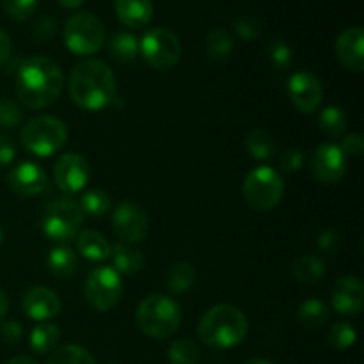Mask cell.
<instances>
[{
    "mask_svg": "<svg viewBox=\"0 0 364 364\" xmlns=\"http://www.w3.org/2000/svg\"><path fill=\"white\" fill-rule=\"evenodd\" d=\"M64 89V75L57 63L43 55L28 57L16 71V95L27 109H46Z\"/></svg>",
    "mask_w": 364,
    "mask_h": 364,
    "instance_id": "cell-1",
    "label": "cell"
},
{
    "mask_svg": "<svg viewBox=\"0 0 364 364\" xmlns=\"http://www.w3.org/2000/svg\"><path fill=\"white\" fill-rule=\"evenodd\" d=\"M70 96L84 110H103L117 100V85L112 70L103 60L85 59L70 75Z\"/></svg>",
    "mask_w": 364,
    "mask_h": 364,
    "instance_id": "cell-2",
    "label": "cell"
},
{
    "mask_svg": "<svg viewBox=\"0 0 364 364\" xmlns=\"http://www.w3.org/2000/svg\"><path fill=\"white\" fill-rule=\"evenodd\" d=\"M247 331V318L240 309L231 304H219L201 316L198 336L208 347L231 348L245 340Z\"/></svg>",
    "mask_w": 364,
    "mask_h": 364,
    "instance_id": "cell-3",
    "label": "cell"
},
{
    "mask_svg": "<svg viewBox=\"0 0 364 364\" xmlns=\"http://www.w3.org/2000/svg\"><path fill=\"white\" fill-rule=\"evenodd\" d=\"M135 322L142 334L155 340L173 336L181 322V308L173 297L155 294L139 304Z\"/></svg>",
    "mask_w": 364,
    "mask_h": 364,
    "instance_id": "cell-4",
    "label": "cell"
},
{
    "mask_svg": "<svg viewBox=\"0 0 364 364\" xmlns=\"http://www.w3.org/2000/svg\"><path fill=\"white\" fill-rule=\"evenodd\" d=\"M82 224L84 213L78 208V203L71 198H57L50 201L39 220L43 235L59 245H68L75 240Z\"/></svg>",
    "mask_w": 364,
    "mask_h": 364,
    "instance_id": "cell-5",
    "label": "cell"
},
{
    "mask_svg": "<svg viewBox=\"0 0 364 364\" xmlns=\"http://www.w3.org/2000/svg\"><path fill=\"white\" fill-rule=\"evenodd\" d=\"M20 139L28 153L46 159L66 144L68 128L59 117L43 114L25 123Z\"/></svg>",
    "mask_w": 364,
    "mask_h": 364,
    "instance_id": "cell-6",
    "label": "cell"
},
{
    "mask_svg": "<svg viewBox=\"0 0 364 364\" xmlns=\"http://www.w3.org/2000/svg\"><path fill=\"white\" fill-rule=\"evenodd\" d=\"M242 194L245 203L256 212H270L281 203L284 183L281 174L269 166H258L244 178Z\"/></svg>",
    "mask_w": 364,
    "mask_h": 364,
    "instance_id": "cell-7",
    "label": "cell"
},
{
    "mask_svg": "<svg viewBox=\"0 0 364 364\" xmlns=\"http://www.w3.org/2000/svg\"><path fill=\"white\" fill-rule=\"evenodd\" d=\"M105 43V27L91 13H77L64 25V45L75 55H92Z\"/></svg>",
    "mask_w": 364,
    "mask_h": 364,
    "instance_id": "cell-8",
    "label": "cell"
},
{
    "mask_svg": "<svg viewBox=\"0 0 364 364\" xmlns=\"http://www.w3.org/2000/svg\"><path fill=\"white\" fill-rule=\"evenodd\" d=\"M139 53L153 70L166 71L178 64L181 57V43L173 31L155 27L146 32L139 41Z\"/></svg>",
    "mask_w": 364,
    "mask_h": 364,
    "instance_id": "cell-9",
    "label": "cell"
},
{
    "mask_svg": "<svg viewBox=\"0 0 364 364\" xmlns=\"http://www.w3.org/2000/svg\"><path fill=\"white\" fill-rule=\"evenodd\" d=\"M123 295V281L112 267H96L89 272L84 284V297L92 309L110 311Z\"/></svg>",
    "mask_w": 364,
    "mask_h": 364,
    "instance_id": "cell-10",
    "label": "cell"
},
{
    "mask_svg": "<svg viewBox=\"0 0 364 364\" xmlns=\"http://www.w3.org/2000/svg\"><path fill=\"white\" fill-rule=\"evenodd\" d=\"M112 228L123 244H141L149 231V219L144 208L135 203H121L112 212Z\"/></svg>",
    "mask_w": 364,
    "mask_h": 364,
    "instance_id": "cell-11",
    "label": "cell"
},
{
    "mask_svg": "<svg viewBox=\"0 0 364 364\" xmlns=\"http://www.w3.org/2000/svg\"><path fill=\"white\" fill-rule=\"evenodd\" d=\"M91 180V166L80 153H66L53 167V181L66 194H77Z\"/></svg>",
    "mask_w": 364,
    "mask_h": 364,
    "instance_id": "cell-12",
    "label": "cell"
},
{
    "mask_svg": "<svg viewBox=\"0 0 364 364\" xmlns=\"http://www.w3.org/2000/svg\"><path fill=\"white\" fill-rule=\"evenodd\" d=\"M288 96L299 112L311 114L322 103L323 85L316 75L309 71H297L288 80Z\"/></svg>",
    "mask_w": 364,
    "mask_h": 364,
    "instance_id": "cell-13",
    "label": "cell"
},
{
    "mask_svg": "<svg viewBox=\"0 0 364 364\" xmlns=\"http://www.w3.org/2000/svg\"><path fill=\"white\" fill-rule=\"evenodd\" d=\"M311 171L320 183H338L347 173V156L341 153L340 146L322 144L313 153Z\"/></svg>",
    "mask_w": 364,
    "mask_h": 364,
    "instance_id": "cell-14",
    "label": "cell"
},
{
    "mask_svg": "<svg viewBox=\"0 0 364 364\" xmlns=\"http://www.w3.org/2000/svg\"><path fill=\"white\" fill-rule=\"evenodd\" d=\"M7 185L20 198H34L48 188V176L38 164L21 162L9 171Z\"/></svg>",
    "mask_w": 364,
    "mask_h": 364,
    "instance_id": "cell-15",
    "label": "cell"
},
{
    "mask_svg": "<svg viewBox=\"0 0 364 364\" xmlns=\"http://www.w3.org/2000/svg\"><path fill=\"white\" fill-rule=\"evenodd\" d=\"M331 301H333V308L340 315H359L364 306L363 281L355 276H345L338 279L331 290Z\"/></svg>",
    "mask_w": 364,
    "mask_h": 364,
    "instance_id": "cell-16",
    "label": "cell"
},
{
    "mask_svg": "<svg viewBox=\"0 0 364 364\" xmlns=\"http://www.w3.org/2000/svg\"><path fill=\"white\" fill-rule=\"evenodd\" d=\"M336 57L347 70L361 73L364 70V31L350 27L341 32L336 39Z\"/></svg>",
    "mask_w": 364,
    "mask_h": 364,
    "instance_id": "cell-17",
    "label": "cell"
},
{
    "mask_svg": "<svg viewBox=\"0 0 364 364\" xmlns=\"http://www.w3.org/2000/svg\"><path fill=\"white\" fill-rule=\"evenodd\" d=\"M21 306H23L25 315L36 322H45V320L53 318L60 313L59 295L45 287H36L28 290L23 295Z\"/></svg>",
    "mask_w": 364,
    "mask_h": 364,
    "instance_id": "cell-18",
    "label": "cell"
},
{
    "mask_svg": "<svg viewBox=\"0 0 364 364\" xmlns=\"http://www.w3.org/2000/svg\"><path fill=\"white\" fill-rule=\"evenodd\" d=\"M116 14L127 27L142 28L153 18V4L151 0H116Z\"/></svg>",
    "mask_w": 364,
    "mask_h": 364,
    "instance_id": "cell-19",
    "label": "cell"
},
{
    "mask_svg": "<svg viewBox=\"0 0 364 364\" xmlns=\"http://www.w3.org/2000/svg\"><path fill=\"white\" fill-rule=\"evenodd\" d=\"M110 259H112L114 265L112 269L117 274H124V276L141 272L142 267H144V256H142V252L128 244L110 245Z\"/></svg>",
    "mask_w": 364,
    "mask_h": 364,
    "instance_id": "cell-20",
    "label": "cell"
},
{
    "mask_svg": "<svg viewBox=\"0 0 364 364\" xmlns=\"http://www.w3.org/2000/svg\"><path fill=\"white\" fill-rule=\"evenodd\" d=\"M78 252L91 262H105L110 258V244L102 233L85 230L77 238Z\"/></svg>",
    "mask_w": 364,
    "mask_h": 364,
    "instance_id": "cell-21",
    "label": "cell"
},
{
    "mask_svg": "<svg viewBox=\"0 0 364 364\" xmlns=\"http://www.w3.org/2000/svg\"><path fill=\"white\" fill-rule=\"evenodd\" d=\"M326 262L315 255H304L291 265V274L301 284H315L326 277Z\"/></svg>",
    "mask_w": 364,
    "mask_h": 364,
    "instance_id": "cell-22",
    "label": "cell"
},
{
    "mask_svg": "<svg viewBox=\"0 0 364 364\" xmlns=\"http://www.w3.org/2000/svg\"><path fill=\"white\" fill-rule=\"evenodd\" d=\"M245 149L255 160H269L276 153V142L267 128H252L245 135Z\"/></svg>",
    "mask_w": 364,
    "mask_h": 364,
    "instance_id": "cell-23",
    "label": "cell"
},
{
    "mask_svg": "<svg viewBox=\"0 0 364 364\" xmlns=\"http://www.w3.org/2000/svg\"><path fill=\"white\" fill-rule=\"evenodd\" d=\"M196 283V269L188 262H178L166 272V288L173 295L185 294Z\"/></svg>",
    "mask_w": 364,
    "mask_h": 364,
    "instance_id": "cell-24",
    "label": "cell"
},
{
    "mask_svg": "<svg viewBox=\"0 0 364 364\" xmlns=\"http://www.w3.org/2000/svg\"><path fill=\"white\" fill-rule=\"evenodd\" d=\"M78 258L70 245H57L48 252V269L57 277H71L77 272Z\"/></svg>",
    "mask_w": 364,
    "mask_h": 364,
    "instance_id": "cell-25",
    "label": "cell"
},
{
    "mask_svg": "<svg viewBox=\"0 0 364 364\" xmlns=\"http://www.w3.org/2000/svg\"><path fill=\"white\" fill-rule=\"evenodd\" d=\"M231 52H233V39L226 28H212L206 36V57L213 63H226Z\"/></svg>",
    "mask_w": 364,
    "mask_h": 364,
    "instance_id": "cell-26",
    "label": "cell"
},
{
    "mask_svg": "<svg viewBox=\"0 0 364 364\" xmlns=\"http://www.w3.org/2000/svg\"><path fill=\"white\" fill-rule=\"evenodd\" d=\"M60 341V331L55 323L41 322L32 329L31 347L36 354H48L57 348Z\"/></svg>",
    "mask_w": 364,
    "mask_h": 364,
    "instance_id": "cell-27",
    "label": "cell"
},
{
    "mask_svg": "<svg viewBox=\"0 0 364 364\" xmlns=\"http://www.w3.org/2000/svg\"><path fill=\"white\" fill-rule=\"evenodd\" d=\"M297 320L308 329H322L329 322V308L318 299H309L299 306Z\"/></svg>",
    "mask_w": 364,
    "mask_h": 364,
    "instance_id": "cell-28",
    "label": "cell"
},
{
    "mask_svg": "<svg viewBox=\"0 0 364 364\" xmlns=\"http://www.w3.org/2000/svg\"><path fill=\"white\" fill-rule=\"evenodd\" d=\"M109 52L117 63H132L139 55V39L130 32H116L109 39Z\"/></svg>",
    "mask_w": 364,
    "mask_h": 364,
    "instance_id": "cell-29",
    "label": "cell"
},
{
    "mask_svg": "<svg viewBox=\"0 0 364 364\" xmlns=\"http://www.w3.org/2000/svg\"><path fill=\"white\" fill-rule=\"evenodd\" d=\"M318 124H320V130L331 139H338L345 134L347 130V114H345L343 109L340 107H327L320 112L318 116Z\"/></svg>",
    "mask_w": 364,
    "mask_h": 364,
    "instance_id": "cell-30",
    "label": "cell"
},
{
    "mask_svg": "<svg viewBox=\"0 0 364 364\" xmlns=\"http://www.w3.org/2000/svg\"><path fill=\"white\" fill-rule=\"evenodd\" d=\"M46 364H96L95 358L78 345H64L55 348Z\"/></svg>",
    "mask_w": 364,
    "mask_h": 364,
    "instance_id": "cell-31",
    "label": "cell"
},
{
    "mask_svg": "<svg viewBox=\"0 0 364 364\" xmlns=\"http://www.w3.org/2000/svg\"><path fill=\"white\" fill-rule=\"evenodd\" d=\"M78 208L82 210L84 215L103 217L110 210V196L107 192L100 191V188L89 191L80 198Z\"/></svg>",
    "mask_w": 364,
    "mask_h": 364,
    "instance_id": "cell-32",
    "label": "cell"
},
{
    "mask_svg": "<svg viewBox=\"0 0 364 364\" xmlns=\"http://www.w3.org/2000/svg\"><path fill=\"white\" fill-rule=\"evenodd\" d=\"M201 359V348L192 340H178L169 348L171 364H198Z\"/></svg>",
    "mask_w": 364,
    "mask_h": 364,
    "instance_id": "cell-33",
    "label": "cell"
},
{
    "mask_svg": "<svg viewBox=\"0 0 364 364\" xmlns=\"http://www.w3.org/2000/svg\"><path fill=\"white\" fill-rule=\"evenodd\" d=\"M355 341H358V333L352 323L338 322L331 327L329 343L338 350H347V348L354 347Z\"/></svg>",
    "mask_w": 364,
    "mask_h": 364,
    "instance_id": "cell-34",
    "label": "cell"
},
{
    "mask_svg": "<svg viewBox=\"0 0 364 364\" xmlns=\"http://www.w3.org/2000/svg\"><path fill=\"white\" fill-rule=\"evenodd\" d=\"M267 57L276 70L283 71L290 68L291 60H294V52H291L290 45L284 43L283 39H272L267 45Z\"/></svg>",
    "mask_w": 364,
    "mask_h": 364,
    "instance_id": "cell-35",
    "label": "cell"
},
{
    "mask_svg": "<svg viewBox=\"0 0 364 364\" xmlns=\"http://www.w3.org/2000/svg\"><path fill=\"white\" fill-rule=\"evenodd\" d=\"M235 32L238 34V38L244 39V41H252L259 36L262 32V21L255 16V14H242V16L235 18L233 21Z\"/></svg>",
    "mask_w": 364,
    "mask_h": 364,
    "instance_id": "cell-36",
    "label": "cell"
},
{
    "mask_svg": "<svg viewBox=\"0 0 364 364\" xmlns=\"http://www.w3.org/2000/svg\"><path fill=\"white\" fill-rule=\"evenodd\" d=\"M2 7L14 21H23L34 14L38 0H2Z\"/></svg>",
    "mask_w": 364,
    "mask_h": 364,
    "instance_id": "cell-37",
    "label": "cell"
},
{
    "mask_svg": "<svg viewBox=\"0 0 364 364\" xmlns=\"http://www.w3.org/2000/svg\"><path fill=\"white\" fill-rule=\"evenodd\" d=\"M21 123V109L9 98H0V128H16Z\"/></svg>",
    "mask_w": 364,
    "mask_h": 364,
    "instance_id": "cell-38",
    "label": "cell"
},
{
    "mask_svg": "<svg viewBox=\"0 0 364 364\" xmlns=\"http://www.w3.org/2000/svg\"><path fill=\"white\" fill-rule=\"evenodd\" d=\"M302 166H304V155L299 149L290 148L281 155L279 167L283 173H297Z\"/></svg>",
    "mask_w": 364,
    "mask_h": 364,
    "instance_id": "cell-39",
    "label": "cell"
},
{
    "mask_svg": "<svg viewBox=\"0 0 364 364\" xmlns=\"http://www.w3.org/2000/svg\"><path fill=\"white\" fill-rule=\"evenodd\" d=\"M340 149L347 159H359L364 151L363 137L359 134H350L348 137H345L343 144L340 146Z\"/></svg>",
    "mask_w": 364,
    "mask_h": 364,
    "instance_id": "cell-40",
    "label": "cell"
},
{
    "mask_svg": "<svg viewBox=\"0 0 364 364\" xmlns=\"http://www.w3.org/2000/svg\"><path fill=\"white\" fill-rule=\"evenodd\" d=\"M21 336H23V329L18 322H4L0 326V338H2L4 343L7 345H18L20 343Z\"/></svg>",
    "mask_w": 364,
    "mask_h": 364,
    "instance_id": "cell-41",
    "label": "cell"
},
{
    "mask_svg": "<svg viewBox=\"0 0 364 364\" xmlns=\"http://www.w3.org/2000/svg\"><path fill=\"white\" fill-rule=\"evenodd\" d=\"M55 34V20L50 16L39 18L34 23V38L39 41H48Z\"/></svg>",
    "mask_w": 364,
    "mask_h": 364,
    "instance_id": "cell-42",
    "label": "cell"
},
{
    "mask_svg": "<svg viewBox=\"0 0 364 364\" xmlns=\"http://www.w3.org/2000/svg\"><path fill=\"white\" fill-rule=\"evenodd\" d=\"M16 159V146L13 139L7 135H0V167H7Z\"/></svg>",
    "mask_w": 364,
    "mask_h": 364,
    "instance_id": "cell-43",
    "label": "cell"
},
{
    "mask_svg": "<svg viewBox=\"0 0 364 364\" xmlns=\"http://www.w3.org/2000/svg\"><path fill=\"white\" fill-rule=\"evenodd\" d=\"M316 245H318L320 251L334 252L338 249V245H340V237H338V233L334 230H323L318 235Z\"/></svg>",
    "mask_w": 364,
    "mask_h": 364,
    "instance_id": "cell-44",
    "label": "cell"
},
{
    "mask_svg": "<svg viewBox=\"0 0 364 364\" xmlns=\"http://www.w3.org/2000/svg\"><path fill=\"white\" fill-rule=\"evenodd\" d=\"M11 55V39L6 32L0 28V66L9 59Z\"/></svg>",
    "mask_w": 364,
    "mask_h": 364,
    "instance_id": "cell-45",
    "label": "cell"
},
{
    "mask_svg": "<svg viewBox=\"0 0 364 364\" xmlns=\"http://www.w3.org/2000/svg\"><path fill=\"white\" fill-rule=\"evenodd\" d=\"M7 308H9V301H7L6 294H4V291L0 290V320H2L4 316H6Z\"/></svg>",
    "mask_w": 364,
    "mask_h": 364,
    "instance_id": "cell-46",
    "label": "cell"
},
{
    "mask_svg": "<svg viewBox=\"0 0 364 364\" xmlns=\"http://www.w3.org/2000/svg\"><path fill=\"white\" fill-rule=\"evenodd\" d=\"M57 2L63 7H68V9H77V7H80L85 0H57Z\"/></svg>",
    "mask_w": 364,
    "mask_h": 364,
    "instance_id": "cell-47",
    "label": "cell"
},
{
    "mask_svg": "<svg viewBox=\"0 0 364 364\" xmlns=\"http://www.w3.org/2000/svg\"><path fill=\"white\" fill-rule=\"evenodd\" d=\"M7 364H38L32 358H27V355H18V358L11 359Z\"/></svg>",
    "mask_w": 364,
    "mask_h": 364,
    "instance_id": "cell-48",
    "label": "cell"
},
{
    "mask_svg": "<svg viewBox=\"0 0 364 364\" xmlns=\"http://www.w3.org/2000/svg\"><path fill=\"white\" fill-rule=\"evenodd\" d=\"M245 364H276V363L269 361V359H251V361H247Z\"/></svg>",
    "mask_w": 364,
    "mask_h": 364,
    "instance_id": "cell-49",
    "label": "cell"
},
{
    "mask_svg": "<svg viewBox=\"0 0 364 364\" xmlns=\"http://www.w3.org/2000/svg\"><path fill=\"white\" fill-rule=\"evenodd\" d=\"M2 240H4V231L2 228H0V244H2Z\"/></svg>",
    "mask_w": 364,
    "mask_h": 364,
    "instance_id": "cell-50",
    "label": "cell"
}]
</instances>
